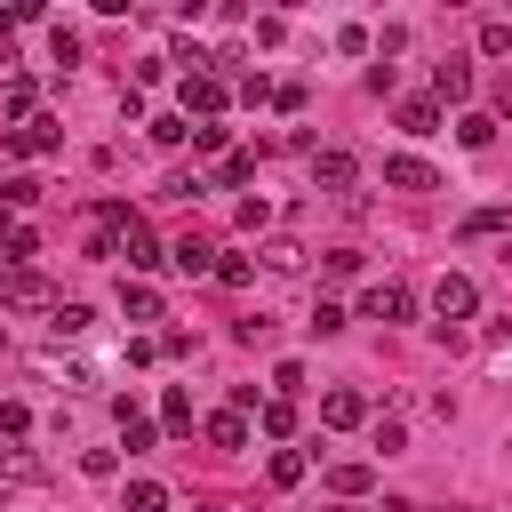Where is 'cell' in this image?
<instances>
[{"mask_svg": "<svg viewBox=\"0 0 512 512\" xmlns=\"http://www.w3.org/2000/svg\"><path fill=\"white\" fill-rule=\"evenodd\" d=\"M224 96H232V88H224V72H184V88H176L184 120H192V112H200V120H216V112H224Z\"/></svg>", "mask_w": 512, "mask_h": 512, "instance_id": "6da1fadb", "label": "cell"}, {"mask_svg": "<svg viewBox=\"0 0 512 512\" xmlns=\"http://www.w3.org/2000/svg\"><path fill=\"white\" fill-rule=\"evenodd\" d=\"M0 296H8L16 312H56V304H64V296H56V288H48V280H40L32 264H16V272L0 280Z\"/></svg>", "mask_w": 512, "mask_h": 512, "instance_id": "7a4b0ae2", "label": "cell"}, {"mask_svg": "<svg viewBox=\"0 0 512 512\" xmlns=\"http://www.w3.org/2000/svg\"><path fill=\"white\" fill-rule=\"evenodd\" d=\"M432 312H440V328H456V320H472V312H480V288H472L464 272H440V288H432Z\"/></svg>", "mask_w": 512, "mask_h": 512, "instance_id": "3957f363", "label": "cell"}, {"mask_svg": "<svg viewBox=\"0 0 512 512\" xmlns=\"http://www.w3.org/2000/svg\"><path fill=\"white\" fill-rule=\"evenodd\" d=\"M408 312H416V296H408L400 280H376V288L360 296V320H384V328H392V320H408Z\"/></svg>", "mask_w": 512, "mask_h": 512, "instance_id": "277c9868", "label": "cell"}, {"mask_svg": "<svg viewBox=\"0 0 512 512\" xmlns=\"http://www.w3.org/2000/svg\"><path fill=\"white\" fill-rule=\"evenodd\" d=\"M312 184H320V192H352V184H360V160L328 144V152H312Z\"/></svg>", "mask_w": 512, "mask_h": 512, "instance_id": "5b68a950", "label": "cell"}, {"mask_svg": "<svg viewBox=\"0 0 512 512\" xmlns=\"http://www.w3.org/2000/svg\"><path fill=\"white\" fill-rule=\"evenodd\" d=\"M56 144H64V136H56V120H40V112H32L24 128H8V152H16V160H40V152H56Z\"/></svg>", "mask_w": 512, "mask_h": 512, "instance_id": "8992f818", "label": "cell"}, {"mask_svg": "<svg viewBox=\"0 0 512 512\" xmlns=\"http://www.w3.org/2000/svg\"><path fill=\"white\" fill-rule=\"evenodd\" d=\"M120 256H128V272H152V264H168V256H160V240L144 232V216H128V224H120Z\"/></svg>", "mask_w": 512, "mask_h": 512, "instance_id": "52a82bcc", "label": "cell"}, {"mask_svg": "<svg viewBox=\"0 0 512 512\" xmlns=\"http://www.w3.org/2000/svg\"><path fill=\"white\" fill-rule=\"evenodd\" d=\"M320 424H328V432H352V424H368V400H360L352 384H336V392L320 400Z\"/></svg>", "mask_w": 512, "mask_h": 512, "instance_id": "ba28073f", "label": "cell"}, {"mask_svg": "<svg viewBox=\"0 0 512 512\" xmlns=\"http://www.w3.org/2000/svg\"><path fill=\"white\" fill-rule=\"evenodd\" d=\"M384 184H400V192H432L440 176H432V160H416V152H392V160H384Z\"/></svg>", "mask_w": 512, "mask_h": 512, "instance_id": "9c48e42d", "label": "cell"}, {"mask_svg": "<svg viewBox=\"0 0 512 512\" xmlns=\"http://www.w3.org/2000/svg\"><path fill=\"white\" fill-rule=\"evenodd\" d=\"M216 256H224V248H216V240H200V232H184V240L168 248V264H176V272H192V280H200V272H216Z\"/></svg>", "mask_w": 512, "mask_h": 512, "instance_id": "30bf717a", "label": "cell"}, {"mask_svg": "<svg viewBox=\"0 0 512 512\" xmlns=\"http://www.w3.org/2000/svg\"><path fill=\"white\" fill-rule=\"evenodd\" d=\"M432 96H440V104H464V96H472V64H464V56H448V64L432 72Z\"/></svg>", "mask_w": 512, "mask_h": 512, "instance_id": "8fae6325", "label": "cell"}, {"mask_svg": "<svg viewBox=\"0 0 512 512\" xmlns=\"http://www.w3.org/2000/svg\"><path fill=\"white\" fill-rule=\"evenodd\" d=\"M32 104H40V80H24V72H16V80L0 88V112H8L16 128H24V120H32Z\"/></svg>", "mask_w": 512, "mask_h": 512, "instance_id": "7c38bea8", "label": "cell"}, {"mask_svg": "<svg viewBox=\"0 0 512 512\" xmlns=\"http://www.w3.org/2000/svg\"><path fill=\"white\" fill-rule=\"evenodd\" d=\"M120 312H128V320H160V288H144V280H120Z\"/></svg>", "mask_w": 512, "mask_h": 512, "instance_id": "4fadbf2b", "label": "cell"}, {"mask_svg": "<svg viewBox=\"0 0 512 512\" xmlns=\"http://www.w3.org/2000/svg\"><path fill=\"white\" fill-rule=\"evenodd\" d=\"M208 440H216V448H248V416H240V408H216V416H208Z\"/></svg>", "mask_w": 512, "mask_h": 512, "instance_id": "5bb4252c", "label": "cell"}, {"mask_svg": "<svg viewBox=\"0 0 512 512\" xmlns=\"http://www.w3.org/2000/svg\"><path fill=\"white\" fill-rule=\"evenodd\" d=\"M152 440H160V424H144V416H136L128 400H120V448H128V456H144Z\"/></svg>", "mask_w": 512, "mask_h": 512, "instance_id": "9a60e30c", "label": "cell"}, {"mask_svg": "<svg viewBox=\"0 0 512 512\" xmlns=\"http://www.w3.org/2000/svg\"><path fill=\"white\" fill-rule=\"evenodd\" d=\"M264 472H272V488H296V480L312 472V456H304V448H272V464H264Z\"/></svg>", "mask_w": 512, "mask_h": 512, "instance_id": "2e32d148", "label": "cell"}, {"mask_svg": "<svg viewBox=\"0 0 512 512\" xmlns=\"http://www.w3.org/2000/svg\"><path fill=\"white\" fill-rule=\"evenodd\" d=\"M0 248H8V264H24V256H40V232L16 224V216H0Z\"/></svg>", "mask_w": 512, "mask_h": 512, "instance_id": "e0dca14e", "label": "cell"}, {"mask_svg": "<svg viewBox=\"0 0 512 512\" xmlns=\"http://www.w3.org/2000/svg\"><path fill=\"white\" fill-rule=\"evenodd\" d=\"M456 144H464V152H488V144H496V120H488V112H464V120H456Z\"/></svg>", "mask_w": 512, "mask_h": 512, "instance_id": "ac0fdd59", "label": "cell"}, {"mask_svg": "<svg viewBox=\"0 0 512 512\" xmlns=\"http://www.w3.org/2000/svg\"><path fill=\"white\" fill-rule=\"evenodd\" d=\"M328 488L352 504V496H368V488H376V472H368V464H336V472H328Z\"/></svg>", "mask_w": 512, "mask_h": 512, "instance_id": "d6986e66", "label": "cell"}, {"mask_svg": "<svg viewBox=\"0 0 512 512\" xmlns=\"http://www.w3.org/2000/svg\"><path fill=\"white\" fill-rule=\"evenodd\" d=\"M432 120H440V96H408V104H400V128H408V136H424Z\"/></svg>", "mask_w": 512, "mask_h": 512, "instance_id": "ffe728a7", "label": "cell"}, {"mask_svg": "<svg viewBox=\"0 0 512 512\" xmlns=\"http://www.w3.org/2000/svg\"><path fill=\"white\" fill-rule=\"evenodd\" d=\"M144 128H152V144H160V152H176V144L192 136V120H184V112H160V120H144Z\"/></svg>", "mask_w": 512, "mask_h": 512, "instance_id": "44dd1931", "label": "cell"}, {"mask_svg": "<svg viewBox=\"0 0 512 512\" xmlns=\"http://www.w3.org/2000/svg\"><path fill=\"white\" fill-rule=\"evenodd\" d=\"M160 432H192V400H184L176 384L160 392Z\"/></svg>", "mask_w": 512, "mask_h": 512, "instance_id": "7402d4cb", "label": "cell"}, {"mask_svg": "<svg viewBox=\"0 0 512 512\" xmlns=\"http://www.w3.org/2000/svg\"><path fill=\"white\" fill-rule=\"evenodd\" d=\"M88 320H96L88 304H56V312H48V328H56V336H88Z\"/></svg>", "mask_w": 512, "mask_h": 512, "instance_id": "603a6c76", "label": "cell"}, {"mask_svg": "<svg viewBox=\"0 0 512 512\" xmlns=\"http://www.w3.org/2000/svg\"><path fill=\"white\" fill-rule=\"evenodd\" d=\"M128 512H168V488L160 480H128Z\"/></svg>", "mask_w": 512, "mask_h": 512, "instance_id": "cb8c5ba5", "label": "cell"}, {"mask_svg": "<svg viewBox=\"0 0 512 512\" xmlns=\"http://www.w3.org/2000/svg\"><path fill=\"white\" fill-rule=\"evenodd\" d=\"M48 56L72 72V64H80V32H72V24H56V32H48Z\"/></svg>", "mask_w": 512, "mask_h": 512, "instance_id": "d4e9b609", "label": "cell"}, {"mask_svg": "<svg viewBox=\"0 0 512 512\" xmlns=\"http://www.w3.org/2000/svg\"><path fill=\"white\" fill-rule=\"evenodd\" d=\"M264 264H272V272H296V264H304V248L280 232V240H264Z\"/></svg>", "mask_w": 512, "mask_h": 512, "instance_id": "484cf974", "label": "cell"}, {"mask_svg": "<svg viewBox=\"0 0 512 512\" xmlns=\"http://www.w3.org/2000/svg\"><path fill=\"white\" fill-rule=\"evenodd\" d=\"M256 416H264V432H272V440H288V432H296V408H288V400H264Z\"/></svg>", "mask_w": 512, "mask_h": 512, "instance_id": "4316f807", "label": "cell"}, {"mask_svg": "<svg viewBox=\"0 0 512 512\" xmlns=\"http://www.w3.org/2000/svg\"><path fill=\"white\" fill-rule=\"evenodd\" d=\"M80 472H88V480H112V472H120V448H80Z\"/></svg>", "mask_w": 512, "mask_h": 512, "instance_id": "83f0119b", "label": "cell"}, {"mask_svg": "<svg viewBox=\"0 0 512 512\" xmlns=\"http://www.w3.org/2000/svg\"><path fill=\"white\" fill-rule=\"evenodd\" d=\"M32 432V408L24 400H0V440H24Z\"/></svg>", "mask_w": 512, "mask_h": 512, "instance_id": "f1b7e54d", "label": "cell"}, {"mask_svg": "<svg viewBox=\"0 0 512 512\" xmlns=\"http://www.w3.org/2000/svg\"><path fill=\"white\" fill-rule=\"evenodd\" d=\"M480 56H512V24H504V16L480 24Z\"/></svg>", "mask_w": 512, "mask_h": 512, "instance_id": "f546056e", "label": "cell"}, {"mask_svg": "<svg viewBox=\"0 0 512 512\" xmlns=\"http://www.w3.org/2000/svg\"><path fill=\"white\" fill-rule=\"evenodd\" d=\"M248 176H256L248 152H224V160H216V184H248Z\"/></svg>", "mask_w": 512, "mask_h": 512, "instance_id": "4dcf8cb0", "label": "cell"}, {"mask_svg": "<svg viewBox=\"0 0 512 512\" xmlns=\"http://www.w3.org/2000/svg\"><path fill=\"white\" fill-rule=\"evenodd\" d=\"M504 224H512V208H472V216H464L472 240H480V232H504Z\"/></svg>", "mask_w": 512, "mask_h": 512, "instance_id": "1f68e13d", "label": "cell"}, {"mask_svg": "<svg viewBox=\"0 0 512 512\" xmlns=\"http://www.w3.org/2000/svg\"><path fill=\"white\" fill-rule=\"evenodd\" d=\"M216 280H224V288H248L256 264H248V256H216Z\"/></svg>", "mask_w": 512, "mask_h": 512, "instance_id": "d6a6232c", "label": "cell"}, {"mask_svg": "<svg viewBox=\"0 0 512 512\" xmlns=\"http://www.w3.org/2000/svg\"><path fill=\"white\" fill-rule=\"evenodd\" d=\"M16 24H40V0H16V8H0V48H8V32Z\"/></svg>", "mask_w": 512, "mask_h": 512, "instance_id": "836d02e7", "label": "cell"}, {"mask_svg": "<svg viewBox=\"0 0 512 512\" xmlns=\"http://www.w3.org/2000/svg\"><path fill=\"white\" fill-rule=\"evenodd\" d=\"M336 48H344V56H368L376 40H368V24H336Z\"/></svg>", "mask_w": 512, "mask_h": 512, "instance_id": "e575fe53", "label": "cell"}, {"mask_svg": "<svg viewBox=\"0 0 512 512\" xmlns=\"http://www.w3.org/2000/svg\"><path fill=\"white\" fill-rule=\"evenodd\" d=\"M0 200H8V208H32V200H40V184H32V176H8V184H0Z\"/></svg>", "mask_w": 512, "mask_h": 512, "instance_id": "d590c367", "label": "cell"}, {"mask_svg": "<svg viewBox=\"0 0 512 512\" xmlns=\"http://www.w3.org/2000/svg\"><path fill=\"white\" fill-rule=\"evenodd\" d=\"M376 448H384V456H400V448H408V432H400V416H376Z\"/></svg>", "mask_w": 512, "mask_h": 512, "instance_id": "8d00e7d4", "label": "cell"}, {"mask_svg": "<svg viewBox=\"0 0 512 512\" xmlns=\"http://www.w3.org/2000/svg\"><path fill=\"white\" fill-rule=\"evenodd\" d=\"M312 328H320V336H336V328H344V304H328V296H320V304H312Z\"/></svg>", "mask_w": 512, "mask_h": 512, "instance_id": "74e56055", "label": "cell"}, {"mask_svg": "<svg viewBox=\"0 0 512 512\" xmlns=\"http://www.w3.org/2000/svg\"><path fill=\"white\" fill-rule=\"evenodd\" d=\"M296 384H304V368H296V360H280V368H272V400H288Z\"/></svg>", "mask_w": 512, "mask_h": 512, "instance_id": "f35d334b", "label": "cell"}, {"mask_svg": "<svg viewBox=\"0 0 512 512\" xmlns=\"http://www.w3.org/2000/svg\"><path fill=\"white\" fill-rule=\"evenodd\" d=\"M376 512H416V504H400V496H392V504H376Z\"/></svg>", "mask_w": 512, "mask_h": 512, "instance_id": "ab89813d", "label": "cell"}, {"mask_svg": "<svg viewBox=\"0 0 512 512\" xmlns=\"http://www.w3.org/2000/svg\"><path fill=\"white\" fill-rule=\"evenodd\" d=\"M0 352H8V336H0Z\"/></svg>", "mask_w": 512, "mask_h": 512, "instance_id": "60d3db41", "label": "cell"}, {"mask_svg": "<svg viewBox=\"0 0 512 512\" xmlns=\"http://www.w3.org/2000/svg\"><path fill=\"white\" fill-rule=\"evenodd\" d=\"M0 456H8V448H0Z\"/></svg>", "mask_w": 512, "mask_h": 512, "instance_id": "b9f144b4", "label": "cell"}]
</instances>
